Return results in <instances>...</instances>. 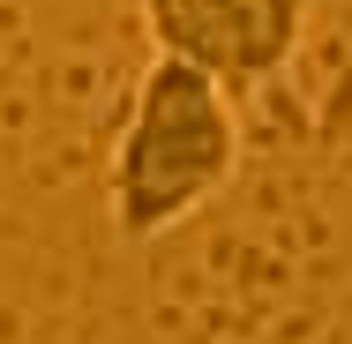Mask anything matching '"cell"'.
I'll use <instances>...</instances> for the list:
<instances>
[{
    "label": "cell",
    "instance_id": "7a4b0ae2",
    "mask_svg": "<svg viewBox=\"0 0 352 344\" xmlns=\"http://www.w3.org/2000/svg\"><path fill=\"white\" fill-rule=\"evenodd\" d=\"M135 8L150 45L203 68L232 105L270 90L300 60L307 15H315V0H135Z\"/></svg>",
    "mask_w": 352,
    "mask_h": 344
},
{
    "label": "cell",
    "instance_id": "6da1fadb",
    "mask_svg": "<svg viewBox=\"0 0 352 344\" xmlns=\"http://www.w3.org/2000/svg\"><path fill=\"white\" fill-rule=\"evenodd\" d=\"M240 172V105L203 68L157 53L105 157V217L128 247L173 240Z\"/></svg>",
    "mask_w": 352,
    "mask_h": 344
}]
</instances>
